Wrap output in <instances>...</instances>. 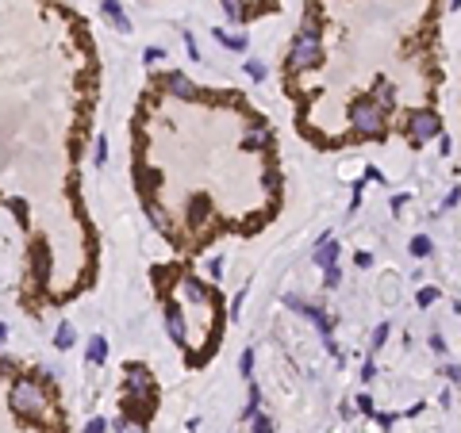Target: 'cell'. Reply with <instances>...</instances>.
Masks as SVG:
<instances>
[{
    "instance_id": "6da1fadb",
    "label": "cell",
    "mask_w": 461,
    "mask_h": 433,
    "mask_svg": "<svg viewBox=\"0 0 461 433\" xmlns=\"http://www.w3.org/2000/svg\"><path fill=\"white\" fill-rule=\"evenodd\" d=\"M8 403L20 418H42V410H47V391H42L35 380H16Z\"/></svg>"
},
{
    "instance_id": "7a4b0ae2",
    "label": "cell",
    "mask_w": 461,
    "mask_h": 433,
    "mask_svg": "<svg viewBox=\"0 0 461 433\" xmlns=\"http://www.w3.org/2000/svg\"><path fill=\"white\" fill-rule=\"evenodd\" d=\"M350 123L358 135L365 138H381L384 135V107L377 100H353L350 104Z\"/></svg>"
},
{
    "instance_id": "3957f363",
    "label": "cell",
    "mask_w": 461,
    "mask_h": 433,
    "mask_svg": "<svg viewBox=\"0 0 461 433\" xmlns=\"http://www.w3.org/2000/svg\"><path fill=\"white\" fill-rule=\"evenodd\" d=\"M408 135H412L415 146H423V142H431V138H438V135H442V119H438V111H431V107H419V111H412V116H408Z\"/></svg>"
},
{
    "instance_id": "277c9868",
    "label": "cell",
    "mask_w": 461,
    "mask_h": 433,
    "mask_svg": "<svg viewBox=\"0 0 461 433\" xmlns=\"http://www.w3.org/2000/svg\"><path fill=\"white\" fill-rule=\"evenodd\" d=\"M319 62H323V47H319V39L296 35L292 50H288V66H292V69H315Z\"/></svg>"
},
{
    "instance_id": "5b68a950",
    "label": "cell",
    "mask_w": 461,
    "mask_h": 433,
    "mask_svg": "<svg viewBox=\"0 0 461 433\" xmlns=\"http://www.w3.org/2000/svg\"><path fill=\"white\" fill-rule=\"evenodd\" d=\"M162 85H166V92H173L177 100H192V96H197V85H192L185 73H166Z\"/></svg>"
},
{
    "instance_id": "8992f818",
    "label": "cell",
    "mask_w": 461,
    "mask_h": 433,
    "mask_svg": "<svg viewBox=\"0 0 461 433\" xmlns=\"http://www.w3.org/2000/svg\"><path fill=\"white\" fill-rule=\"evenodd\" d=\"M166 330H169V337H173V341H181V345H185V315H181V307H173V303H169L166 307Z\"/></svg>"
},
{
    "instance_id": "52a82bcc",
    "label": "cell",
    "mask_w": 461,
    "mask_h": 433,
    "mask_svg": "<svg viewBox=\"0 0 461 433\" xmlns=\"http://www.w3.org/2000/svg\"><path fill=\"white\" fill-rule=\"evenodd\" d=\"M127 384L138 387L142 395H154V380H150V372L142 365H127Z\"/></svg>"
},
{
    "instance_id": "ba28073f",
    "label": "cell",
    "mask_w": 461,
    "mask_h": 433,
    "mask_svg": "<svg viewBox=\"0 0 461 433\" xmlns=\"http://www.w3.org/2000/svg\"><path fill=\"white\" fill-rule=\"evenodd\" d=\"M100 12L112 20V27H116V31H131L127 16H123V8H119V0H104V4H100Z\"/></svg>"
},
{
    "instance_id": "9c48e42d",
    "label": "cell",
    "mask_w": 461,
    "mask_h": 433,
    "mask_svg": "<svg viewBox=\"0 0 461 433\" xmlns=\"http://www.w3.org/2000/svg\"><path fill=\"white\" fill-rule=\"evenodd\" d=\"M85 356H88V365H104L108 360V337H88Z\"/></svg>"
},
{
    "instance_id": "30bf717a",
    "label": "cell",
    "mask_w": 461,
    "mask_h": 433,
    "mask_svg": "<svg viewBox=\"0 0 461 433\" xmlns=\"http://www.w3.org/2000/svg\"><path fill=\"white\" fill-rule=\"evenodd\" d=\"M147 219L154 222V231H162V234L173 231V226H169V219H166V207H162V203H154V200H147Z\"/></svg>"
},
{
    "instance_id": "8fae6325",
    "label": "cell",
    "mask_w": 461,
    "mask_h": 433,
    "mask_svg": "<svg viewBox=\"0 0 461 433\" xmlns=\"http://www.w3.org/2000/svg\"><path fill=\"white\" fill-rule=\"evenodd\" d=\"M334 257H338V241H323V246L315 250V265H319V269H331Z\"/></svg>"
},
{
    "instance_id": "7c38bea8",
    "label": "cell",
    "mask_w": 461,
    "mask_h": 433,
    "mask_svg": "<svg viewBox=\"0 0 461 433\" xmlns=\"http://www.w3.org/2000/svg\"><path fill=\"white\" fill-rule=\"evenodd\" d=\"M373 92H377V104H381V107H393V100H396V88L393 85H388V81H377V88H373Z\"/></svg>"
},
{
    "instance_id": "4fadbf2b",
    "label": "cell",
    "mask_w": 461,
    "mask_h": 433,
    "mask_svg": "<svg viewBox=\"0 0 461 433\" xmlns=\"http://www.w3.org/2000/svg\"><path fill=\"white\" fill-rule=\"evenodd\" d=\"M185 296L188 299H212V291H208L197 276H185Z\"/></svg>"
},
{
    "instance_id": "5bb4252c",
    "label": "cell",
    "mask_w": 461,
    "mask_h": 433,
    "mask_svg": "<svg viewBox=\"0 0 461 433\" xmlns=\"http://www.w3.org/2000/svg\"><path fill=\"white\" fill-rule=\"evenodd\" d=\"M300 35H308V39H319V16L315 12H308L304 23H300Z\"/></svg>"
},
{
    "instance_id": "9a60e30c",
    "label": "cell",
    "mask_w": 461,
    "mask_h": 433,
    "mask_svg": "<svg viewBox=\"0 0 461 433\" xmlns=\"http://www.w3.org/2000/svg\"><path fill=\"white\" fill-rule=\"evenodd\" d=\"M408 250H412V257H427V253H431V238H427V234H415Z\"/></svg>"
},
{
    "instance_id": "2e32d148",
    "label": "cell",
    "mask_w": 461,
    "mask_h": 433,
    "mask_svg": "<svg viewBox=\"0 0 461 433\" xmlns=\"http://www.w3.org/2000/svg\"><path fill=\"white\" fill-rule=\"evenodd\" d=\"M54 345H58V349H73V326H69V322H62V326H58Z\"/></svg>"
},
{
    "instance_id": "e0dca14e",
    "label": "cell",
    "mask_w": 461,
    "mask_h": 433,
    "mask_svg": "<svg viewBox=\"0 0 461 433\" xmlns=\"http://www.w3.org/2000/svg\"><path fill=\"white\" fill-rule=\"evenodd\" d=\"M216 39L231 50H246V35H227V31H216Z\"/></svg>"
},
{
    "instance_id": "ac0fdd59",
    "label": "cell",
    "mask_w": 461,
    "mask_h": 433,
    "mask_svg": "<svg viewBox=\"0 0 461 433\" xmlns=\"http://www.w3.org/2000/svg\"><path fill=\"white\" fill-rule=\"evenodd\" d=\"M219 4H223V12L227 16H231V20H246V8H242V0H219Z\"/></svg>"
},
{
    "instance_id": "d6986e66",
    "label": "cell",
    "mask_w": 461,
    "mask_h": 433,
    "mask_svg": "<svg viewBox=\"0 0 461 433\" xmlns=\"http://www.w3.org/2000/svg\"><path fill=\"white\" fill-rule=\"evenodd\" d=\"M242 146H246V150H258V146H265V131L254 123V131H250V135L242 138Z\"/></svg>"
},
{
    "instance_id": "ffe728a7",
    "label": "cell",
    "mask_w": 461,
    "mask_h": 433,
    "mask_svg": "<svg viewBox=\"0 0 461 433\" xmlns=\"http://www.w3.org/2000/svg\"><path fill=\"white\" fill-rule=\"evenodd\" d=\"M238 372H242V376H254V353H250V349H246L242 360H238Z\"/></svg>"
},
{
    "instance_id": "44dd1931",
    "label": "cell",
    "mask_w": 461,
    "mask_h": 433,
    "mask_svg": "<svg viewBox=\"0 0 461 433\" xmlns=\"http://www.w3.org/2000/svg\"><path fill=\"white\" fill-rule=\"evenodd\" d=\"M246 73L254 81H265V62H246Z\"/></svg>"
},
{
    "instance_id": "7402d4cb",
    "label": "cell",
    "mask_w": 461,
    "mask_h": 433,
    "mask_svg": "<svg viewBox=\"0 0 461 433\" xmlns=\"http://www.w3.org/2000/svg\"><path fill=\"white\" fill-rule=\"evenodd\" d=\"M323 280H327V288H338V284H342V272L331 265V269H323Z\"/></svg>"
},
{
    "instance_id": "603a6c76",
    "label": "cell",
    "mask_w": 461,
    "mask_h": 433,
    "mask_svg": "<svg viewBox=\"0 0 461 433\" xmlns=\"http://www.w3.org/2000/svg\"><path fill=\"white\" fill-rule=\"evenodd\" d=\"M434 299H438V288H419V307H431Z\"/></svg>"
},
{
    "instance_id": "cb8c5ba5",
    "label": "cell",
    "mask_w": 461,
    "mask_h": 433,
    "mask_svg": "<svg viewBox=\"0 0 461 433\" xmlns=\"http://www.w3.org/2000/svg\"><path fill=\"white\" fill-rule=\"evenodd\" d=\"M254 433H273V422L265 414H254Z\"/></svg>"
},
{
    "instance_id": "d4e9b609",
    "label": "cell",
    "mask_w": 461,
    "mask_h": 433,
    "mask_svg": "<svg viewBox=\"0 0 461 433\" xmlns=\"http://www.w3.org/2000/svg\"><path fill=\"white\" fill-rule=\"evenodd\" d=\"M85 433H108V422H104V418H92V422L85 425Z\"/></svg>"
},
{
    "instance_id": "484cf974",
    "label": "cell",
    "mask_w": 461,
    "mask_h": 433,
    "mask_svg": "<svg viewBox=\"0 0 461 433\" xmlns=\"http://www.w3.org/2000/svg\"><path fill=\"white\" fill-rule=\"evenodd\" d=\"M384 337H388V322L373 330V349H381V345H384Z\"/></svg>"
},
{
    "instance_id": "4316f807",
    "label": "cell",
    "mask_w": 461,
    "mask_h": 433,
    "mask_svg": "<svg viewBox=\"0 0 461 433\" xmlns=\"http://www.w3.org/2000/svg\"><path fill=\"white\" fill-rule=\"evenodd\" d=\"M104 157H108V138H97V161L104 165Z\"/></svg>"
},
{
    "instance_id": "83f0119b",
    "label": "cell",
    "mask_w": 461,
    "mask_h": 433,
    "mask_svg": "<svg viewBox=\"0 0 461 433\" xmlns=\"http://www.w3.org/2000/svg\"><path fill=\"white\" fill-rule=\"evenodd\" d=\"M142 58H147V66H154V62H162V58H166V54H162V50H158V47H150L147 54H142Z\"/></svg>"
},
{
    "instance_id": "f1b7e54d",
    "label": "cell",
    "mask_w": 461,
    "mask_h": 433,
    "mask_svg": "<svg viewBox=\"0 0 461 433\" xmlns=\"http://www.w3.org/2000/svg\"><path fill=\"white\" fill-rule=\"evenodd\" d=\"M265 188H269V192H277V188H281V176H277V173H265Z\"/></svg>"
},
{
    "instance_id": "f546056e",
    "label": "cell",
    "mask_w": 461,
    "mask_h": 433,
    "mask_svg": "<svg viewBox=\"0 0 461 433\" xmlns=\"http://www.w3.org/2000/svg\"><path fill=\"white\" fill-rule=\"evenodd\" d=\"M358 406H362L365 414H373V399H369V395H358Z\"/></svg>"
},
{
    "instance_id": "4dcf8cb0",
    "label": "cell",
    "mask_w": 461,
    "mask_h": 433,
    "mask_svg": "<svg viewBox=\"0 0 461 433\" xmlns=\"http://www.w3.org/2000/svg\"><path fill=\"white\" fill-rule=\"evenodd\" d=\"M185 47H188V54H192V62H200V50H197V42H192V35L185 39Z\"/></svg>"
},
{
    "instance_id": "1f68e13d",
    "label": "cell",
    "mask_w": 461,
    "mask_h": 433,
    "mask_svg": "<svg viewBox=\"0 0 461 433\" xmlns=\"http://www.w3.org/2000/svg\"><path fill=\"white\" fill-rule=\"evenodd\" d=\"M446 376H450L453 384H461V365H453V368H446Z\"/></svg>"
},
{
    "instance_id": "d6a6232c",
    "label": "cell",
    "mask_w": 461,
    "mask_h": 433,
    "mask_svg": "<svg viewBox=\"0 0 461 433\" xmlns=\"http://www.w3.org/2000/svg\"><path fill=\"white\" fill-rule=\"evenodd\" d=\"M4 341H8V326H0V345H4Z\"/></svg>"
},
{
    "instance_id": "836d02e7",
    "label": "cell",
    "mask_w": 461,
    "mask_h": 433,
    "mask_svg": "<svg viewBox=\"0 0 461 433\" xmlns=\"http://www.w3.org/2000/svg\"><path fill=\"white\" fill-rule=\"evenodd\" d=\"M450 8H461V0H450Z\"/></svg>"
}]
</instances>
